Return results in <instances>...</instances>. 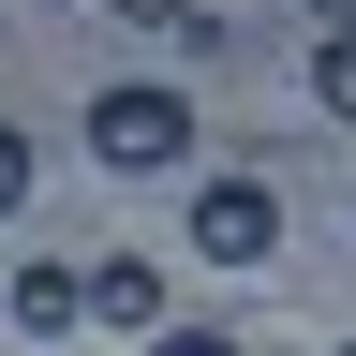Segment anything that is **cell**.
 Masks as SVG:
<instances>
[{"label": "cell", "instance_id": "4", "mask_svg": "<svg viewBox=\"0 0 356 356\" xmlns=\"http://www.w3.org/2000/svg\"><path fill=\"white\" fill-rule=\"evenodd\" d=\"M0 312H15V327H30V341H60V327H89V282H74V267H60V252H30V267H15V282H0Z\"/></svg>", "mask_w": 356, "mask_h": 356}, {"label": "cell", "instance_id": "8", "mask_svg": "<svg viewBox=\"0 0 356 356\" xmlns=\"http://www.w3.org/2000/svg\"><path fill=\"white\" fill-rule=\"evenodd\" d=\"M149 356H238V341H222V327H163Z\"/></svg>", "mask_w": 356, "mask_h": 356}, {"label": "cell", "instance_id": "1", "mask_svg": "<svg viewBox=\"0 0 356 356\" xmlns=\"http://www.w3.org/2000/svg\"><path fill=\"white\" fill-rule=\"evenodd\" d=\"M89 163H104V178H163V163H193V89H163V74L89 89Z\"/></svg>", "mask_w": 356, "mask_h": 356}, {"label": "cell", "instance_id": "2", "mask_svg": "<svg viewBox=\"0 0 356 356\" xmlns=\"http://www.w3.org/2000/svg\"><path fill=\"white\" fill-rule=\"evenodd\" d=\"M193 252L208 267H267L282 252V193L267 178H193Z\"/></svg>", "mask_w": 356, "mask_h": 356}, {"label": "cell", "instance_id": "10", "mask_svg": "<svg viewBox=\"0 0 356 356\" xmlns=\"http://www.w3.org/2000/svg\"><path fill=\"white\" fill-rule=\"evenodd\" d=\"M341 356H356V341H341Z\"/></svg>", "mask_w": 356, "mask_h": 356}, {"label": "cell", "instance_id": "7", "mask_svg": "<svg viewBox=\"0 0 356 356\" xmlns=\"http://www.w3.org/2000/svg\"><path fill=\"white\" fill-rule=\"evenodd\" d=\"M119 15H134V30H193L208 0H119Z\"/></svg>", "mask_w": 356, "mask_h": 356}, {"label": "cell", "instance_id": "5", "mask_svg": "<svg viewBox=\"0 0 356 356\" xmlns=\"http://www.w3.org/2000/svg\"><path fill=\"white\" fill-rule=\"evenodd\" d=\"M312 104H327V119H356V30H327V44H312Z\"/></svg>", "mask_w": 356, "mask_h": 356}, {"label": "cell", "instance_id": "9", "mask_svg": "<svg viewBox=\"0 0 356 356\" xmlns=\"http://www.w3.org/2000/svg\"><path fill=\"white\" fill-rule=\"evenodd\" d=\"M312 15H327V30H356V0H312Z\"/></svg>", "mask_w": 356, "mask_h": 356}, {"label": "cell", "instance_id": "3", "mask_svg": "<svg viewBox=\"0 0 356 356\" xmlns=\"http://www.w3.org/2000/svg\"><path fill=\"white\" fill-rule=\"evenodd\" d=\"M74 282H89V327L163 341V267H149V252H104V267H74Z\"/></svg>", "mask_w": 356, "mask_h": 356}, {"label": "cell", "instance_id": "6", "mask_svg": "<svg viewBox=\"0 0 356 356\" xmlns=\"http://www.w3.org/2000/svg\"><path fill=\"white\" fill-rule=\"evenodd\" d=\"M15 208H30V134L0 119V222H15Z\"/></svg>", "mask_w": 356, "mask_h": 356}]
</instances>
